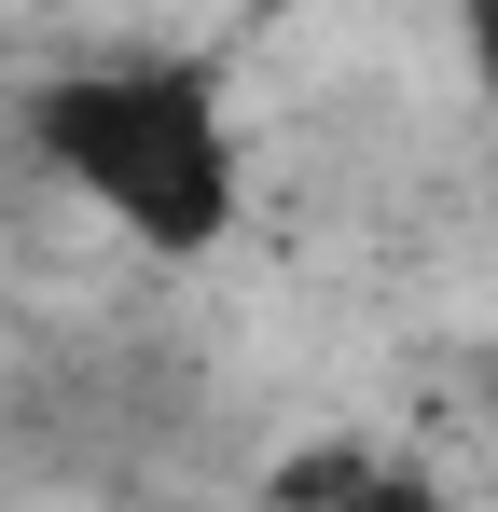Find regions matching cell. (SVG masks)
<instances>
[{
	"mask_svg": "<svg viewBox=\"0 0 498 512\" xmlns=\"http://www.w3.org/2000/svg\"><path fill=\"white\" fill-rule=\"evenodd\" d=\"M485 457H498V346H485Z\"/></svg>",
	"mask_w": 498,
	"mask_h": 512,
	"instance_id": "4",
	"label": "cell"
},
{
	"mask_svg": "<svg viewBox=\"0 0 498 512\" xmlns=\"http://www.w3.org/2000/svg\"><path fill=\"white\" fill-rule=\"evenodd\" d=\"M457 56H471V84H485V111H498V0H457Z\"/></svg>",
	"mask_w": 498,
	"mask_h": 512,
	"instance_id": "3",
	"label": "cell"
},
{
	"mask_svg": "<svg viewBox=\"0 0 498 512\" xmlns=\"http://www.w3.org/2000/svg\"><path fill=\"white\" fill-rule=\"evenodd\" d=\"M263 499H277V512H457L429 471H415V457H388L374 429H332V443H305V457H291Z\"/></svg>",
	"mask_w": 498,
	"mask_h": 512,
	"instance_id": "2",
	"label": "cell"
},
{
	"mask_svg": "<svg viewBox=\"0 0 498 512\" xmlns=\"http://www.w3.org/2000/svg\"><path fill=\"white\" fill-rule=\"evenodd\" d=\"M28 153L70 180L111 236H139L153 263H208L249 208V153L236 111L194 56H97V70H56L28 97Z\"/></svg>",
	"mask_w": 498,
	"mask_h": 512,
	"instance_id": "1",
	"label": "cell"
}]
</instances>
